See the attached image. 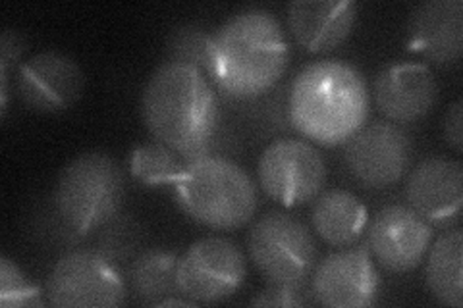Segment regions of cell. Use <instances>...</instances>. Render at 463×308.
I'll return each mask as SVG.
<instances>
[{
  "label": "cell",
  "mask_w": 463,
  "mask_h": 308,
  "mask_svg": "<svg viewBox=\"0 0 463 308\" xmlns=\"http://www.w3.org/2000/svg\"><path fill=\"white\" fill-rule=\"evenodd\" d=\"M288 62L284 27L267 8H241L211 33L207 76L230 98L263 97L284 78Z\"/></svg>",
  "instance_id": "obj_1"
},
{
  "label": "cell",
  "mask_w": 463,
  "mask_h": 308,
  "mask_svg": "<svg viewBox=\"0 0 463 308\" xmlns=\"http://www.w3.org/2000/svg\"><path fill=\"white\" fill-rule=\"evenodd\" d=\"M141 116L155 141L165 143L184 160L213 154L221 108L203 70L165 61L143 87Z\"/></svg>",
  "instance_id": "obj_2"
},
{
  "label": "cell",
  "mask_w": 463,
  "mask_h": 308,
  "mask_svg": "<svg viewBox=\"0 0 463 308\" xmlns=\"http://www.w3.org/2000/svg\"><path fill=\"white\" fill-rule=\"evenodd\" d=\"M371 93L354 64L323 58L303 66L288 95V118L299 134L321 146L350 141L369 120Z\"/></svg>",
  "instance_id": "obj_3"
},
{
  "label": "cell",
  "mask_w": 463,
  "mask_h": 308,
  "mask_svg": "<svg viewBox=\"0 0 463 308\" xmlns=\"http://www.w3.org/2000/svg\"><path fill=\"white\" fill-rule=\"evenodd\" d=\"M174 197L194 222L211 229H240L259 209V189L248 170L222 154L185 160Z\"/></svg>",
  "instance_id": "obj_4"
},
{
  "label": "cell",
  "mask_w": 463,
  "mask_h": 308,
  "mask_svg": "<svg viewBox=\"0 0 463 308\" xmlns=\"http://www.w3.org/2000/svg\"><path fill=\"white\" fill-rule=\"evenodd\" d=\"M126 199L122 166L103 151L78 154L58 175L52 209L61 222L85 236L114 222Z\"/></svg>",
  "instance_id": "obj_5"
},
{
  "label": "cell",
  "mask_w": 463,
  "mask_h": 308,
  "mask_svg": "<svg viewBox=\"0 0 463 308\" xmlns=\"http://www.w3.org/2000/svg\"><path fill=\"white\" fill-rule=\"evenodd\" d=\"M248 255L267 284L306 285L317 264V243L298 216L270 210L250 228Z\"/></svg>",
  "instance_id": "obj_6"
},
{
  "label": "cell",
  "mask_w": 463,
  "mask_h": 308,
  "mask_svg": "<svg viewBox=\"0 0 463 308\" xmlns=\"http://www.w3.org/2000/svg\"><path fill=\"white\" fill-rule=\"evenodd\" d=\"M248 277V262L236 241L207 236L194 241L178 257L180 295L194 304L221 303L236 295Z\"/></svg>",
  "instance_id": "obj_7"
},
{
  "label": "cell",
  "mask_w": 463,
  "mask_h": 308,
  "mask_svg": "<svg viewBox=\"0 0 463 308\" xmlns=\"http://www.w3.org/2000/svg\"><path fill=\"white\" fill-rule=\"evenodd\" d=\"M51 306L114 308L128 299V287L107 255L93 248H74L56 260L47 285Z\"/></svg>",
  "instance_id": "obj_8"
},
{
  "label": "cell",
  "mask_w": 463,
  "mask_h": 308,
  "mask_svg": "<svg viewBox=\"0 0 463 308\" xmlns=\"http://www.w3.org/2000/svg\"><path fill=\"white\" fill-rule=\"evenodd\" d=\"M325 156L307 139H274L259 156L260 189L282 207H303L323 193L326 183Z\"/></svg>",
  "instance_id": "obj_9"
},
{
  "label": "cell",
  "mask_w": 463,
  "mask_h": 308,
  "mask_svg": "<svg viewBox=\"0 0 463 308\" xmlns=\"http://www.w3.org/2000/svg\"><path fill=\"white\" fill-rule=\"evenodd\" d=\"M344 158L359 185L376 191L388 189L410 172L413 141L400 124L373 120L345 143Z\"/></svg>",
  "instance_id": "obj_10"
},
{
  "label": "cell",
  "mask_w": 463,
  "mask_h": 308,
  "mask_svg": "<svg viewBox=\"0 0 463 308\" xmlns=\"http://www.w3.org/2000/svg\"><path fill=\"white\" fill-rule=\"evenodd\" d=\"M309 289L323 306L365 308L379 299L381 275L367 248H340L315 264Z\"/></svg>",
  "instance_id": "obj_11"
},
{
  "label": "cell",
  "mask_w": 463,
  "mask_h": 308,
  "mask_svg": "<svg viewBox=\"0 0 463 308\" xmlns=\"http://www.w3.org/2000/svg\"><path fill=\"white\" fill-rule=\"evenodd\" d=\"M367 251L394 274L415 270L432 243V226L410 204L392 202L367 222Z\"/></svg>",
  "instance_id": "obj_12"
},
{
  "label": "cell",
  "mask_w": 463,
  "mask_h": 308,
  "mask_svg": "<svg viewBox=\"0 0 463 308\" xmlns=\"http://www.w3.org/2000/svg\"><path fill=\"white\" fill-rule=\"evenodd\" d=\"M83 89L85 73L81 66L64 52H39L18 70V97L35 112L54 114L68 110L81 98Z\"/></svg>",
  "instance_id": "obj_13"
},
{
  "label": "cell",
  "mask_w": 463,
  "mask_h": 308,
  "mask_svg": "<svg viewBox=\"0 0 463 308\" xmlns=\"http://www.w3.org/2000/svg\"><path fill=\"white\" fill-rule=\"evenodd\" d=\"M405 199L432 228H456L463 204V166L448 156H430L419 163L405 183Z\"/></svg>",
  "instance_id": "obj_14"
},
{
  "label": "cell",
  "mask_w": 463,
  "mask_h": 308,
  "mask_svg": "<svg viewBox=\"0 0 463 308\" xmlns=\"http://www.w3.org/2000/svg\"><path fill=\"white\" fill-rule=\"evenodd\" d=\"M439 97V81L421 62L390 64L373 81L374 107L394 124L423 120L437 107Z\"/></svg>",
  "instance_id": "obj_15"
},
{
  "label": "cell",
  "mask_w": 463,
  "mask_h": 308,
  "mask_svg": "<svg viewBox=\"0 0 463 308\" xmlns=\"http://www.w3.org/2000/svg\"><path fill=\"white\" fill-rule=\"evenodd\" d=\"M413 51L439 66H452L463 54V5L461 0H427L417 5L408 20Z\"/></svg>",
  "instance_id": "obj_16"
},
{
  "label": "cell",
  "mask_w": 463,
  "mask_h": 308,
  "mask_svg": "<svg viewBox=\"0 0 463 308\" xmlns=\"http://www.w3.org/2000/svg\"><path fill=\"white\" fill-rule=\"evenodd\" d=\"M357 12L354 0H296L288 6V25L299 47L328 52L350 37Z\"/></svg>",
  "instance_id": "obj_17"
},
{
  "label": "cell",
  "mask_w": 463,
  "mask_h": 308,
  "mask_svg": "<svg viewBox=\"0 0 463 308\" xmlns=\"http://www.w3.org/2000/svg\"><path fill=\"white\" fill-rule=\"evenodd\" d=\"M367 222L365 204L347 189H328L313 202V231L332 247L354 245L364 236Z\"/></svg>",
  "instance_id": "obj_18"
},
{
  "label": "cell",
  "mask_w": 463,
  "mask_h": 308,
  "mask_svg": "<svg viewBox=\"0 0 463 308\" xmlns=\"http://www.w3.org/2000/svg\"><path fill=\"white\" fill-rule=\"evenodd\" d=\"M425 282L444 306H463V231L448 228L429 247Z\"/></svg>",
  "instance_id": "obj_19"
},
{
  "label": "cell",
  "mask_w": 463,
  "mask_h": 308,
  "mask_svg": "<svg viewBox=\"0 0 463 308\" xmlns=\"http://www.w3.org/2000/svg\"><path fill=\"white\" fill-rule=\"evenodd\" d=\"M178 257L163 248L141 253L129 268V287L134 297L143 304L161 306L166 299L178 297L176 282Z\"/></svg>",
  "instance_id": "obj_20"
},
{
  "label": "cell",
  "mask_w": 463,
  "mask_h": 308,
  "mask_svg": "<svg viewBox=\"0 0 463 308\" xmlns=\"http://www.w3.org/2000/svg\"><path fill=\"white\" fill-rule=\"evenodd\" d=\"M184 163L185 160L170 146L161 141H151L136 146L129 158V170L139 183L161 187L176 182Z\"/></svg>",
  "instance_id": "obj_21"
},
{
  "label": "cell",
  "mask_w": 463,
  "mask_h": 308,
  "mask_svg": "<svg viewBox=\"0 0 463 308\" xmlns=\"http://www.w3.org/2000/svg\"><path fill=\"white\" fill-rule=\"evenodd\" d=\"M211 33L197 23L178 25L166 41V61L190 64L207 73Z\"/></svg>",
  "instance_id": "obj_22"
},
{
  "label": "cell",
  "mask_w": 463,
  "mask_h": 308,
  "mask_svg": "<svg viewBox=\"0 0 463 308\" xmlns=\"http://www.w3.org/2000/svg\"><path fill=\"white\" fill-rule=\"evenodd\" d=\"M0 304L3 306H39L41 293L27 282L16 262L8 257L0 258Z\"/></svg>",
  "instance_id": "obj_23"
},
{
  "label": "cell",
  "mask_w": 463,
  "mask_h": 308,
  "mask_svg": "<svg viewBox=\"0 0 463 308\" xmlns=\"http://www.w3.org/2000/svg\"><path fill=\"white\" fill-rule=\"evenodd\" d=\"M25 49V41L18 32L6 29L0 37V81H3V114H6L8 105V70L12 64H18L20 56Z\"/></svg>",
  "instance_id": "obj_24"
},
{
  "label": "cell",
  "mask_w": 463,
  "mask_h": 308,
  "mask_svg": "<svg viewBox=\"0 0 463 308\" xmlns=\"http://www.w3.org/2000/svg\"><path fill=\"white\" fill-rule=\"evenodd\" d=\"M309 299L306 297V285H270L260 291L251 301L253 306H303Z\"/></svg>",
  "instance_id": "obj_25"
},
{
  "label": "cell",
  "mask_w": 463,
  "mask_h": 308,
  "mask_svg": "<svg viewBox=\"0 0 463 308\" xmlns=\"http://www.w3.org/2000/svg\"><path fill=\"white\" fill-rule=\"evenodd\" d=\"M461 100H454L450 108H448L444 116V139L452 146L456 153H461L463 149V131H461Z\"/></svg>",
  "instance_id": "obj_26"
}]
</instances>
